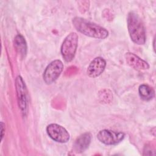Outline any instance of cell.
I'll use <instances>...</instances> for the list:
<instances>
[{"mask_svg": "<svg viewBox=\"0 0 156 156\" xmlns=\"http://www.w3.org/2000/svg\"><path fill=\"white\" fill-rule=\"evenodd\" d=\"M73 24L79 32L92 38L105 39L108 35V30L104 27L80 17L74 18Z\"/></svg>", "mask_w": 156, "mask_h": 156, "instance_id": "cell-1", "label": "cell"}, {"mask_svg": "<svg viewBox=\"0 0 156 156\" xmlns=\"http://www.w3.org/2000/svg\"><path fill=\"white\" fill-rule=\"evenodd\" d=\"M127 28L131 40L137 44L146 42V30L143 21L138 14L130 12L127 15Z\"/></svg>", "mask_w": 156, "mask_h": 156, "instance_id": "cell-2", "label": "cell"}, {"mask_svg": "<svg viewBox=\"0 0 156 156\" xmlns=\"http://www.w3.org/2000/svg\"><path fill=\"white\" fill-rule=\"evenodd\" d=\"M78 35L75 32L68 34L64 39L61 46V54L63 59L67 62H71L74 57L77 45Z\"/></svg>", "mask_w": 156, "mask_h": 156, "instance_id": "cell-3", "label": "cell"}, {"mask_svg": "<svg viewBox=\"0 0 156 156\" xmlns=\"http://www.w3.org/2000/svg\"><path fill=\"white\" fill-rule=\"evenodd\" d=\"M15 87L18 107L23 116H26L28 110L27 90L22 77L18 76L15 79Z\"/></svg>", "mask_w": 156, "mask_h": 156, "instance_id": "cell-4", "label": "cell"}, {"mask_svg": "<svg viewBox=\"0 0 156 156\" xmlns=\"http://www.w3.org/2000/svg\"><path fill=\"white\" fill-rule=\"evenodd\" d=\"M63 69V64L60 60H55L51 62L46 68L43 77L44 82L51 84L55 82L60 76Z\"/></svg>", "mask_w": 156, "mask_h": 156, "instance_id": "cell-5", "label": "cell"}, {"mask_svg": "<svg viewBox=\"0 0 156 156\" xmlns=\"http://www.w3.org/2000/svg\"><path fill=\"white\" fill-rule=\"evenodd\" d=\"M46 132L52 140L58 143H66L70 138L68 132L63 127L57 124H49L46 127Z\"/></svg>", "mask_w": 156, "mask_h": 156, "instance_id": "cell-6", "label": "cell"}, {"mask_svg": "<svg viewBox=\"0 0 156 156\" xmlns=\"http://www.w3.org/2000/svg\"><path fill=\"white\" fill-rule=\"evenodd\" d=\"M124 136L125 135L123 132L107 129L99 131L97 135L98 139L106 145L116 144L122 141Z\"/></svg>", "mask_w": 156, "mask_h": 156, "instance_id": "cell-7", "label": "cell"}, {"mask_svg": "<svg viewBox=\"0 0 156 156\" xmlns=\"http://www.w3.org/2000/svg\"><path fill=\"white\" fill-rule=\"evenodd\" d=\"M106 66L105 60L101 57L94 58L88 66L87 73L89 77L95 78L99 76L104 71Z\"/></svg>", "mask_w": 156, "mask_h": 156, "instance_id": "cell-8", "label": "cell"}, {"mask_svg": "<svg viewBox=\"0 0 156 156\" xmlns=\"http://www.w3.org/2000/svg\"><path fill=\"white\" fill-rule=\"evenodd\" d=\"M125 59L126 63L132 68L138 69V70H144L147 69L149 68V65L144 60L140 58L136 55L131 53L127 52L125 54Z\"/></svg>", "mask_w": 156, "mask_h": 156, "instance_id": "cell-9", "label": "cell"}, {"mask_svg": "<svg viewBox=\"0 0 156 156\" xmlns=\"http://www.w3.org/2000/svg\"><path fill=\"white\" fill-rule=\"evenodd\" d=\"M91 140V135L90 133L87 132L80 135L76 140L73 149L77 153H81L84 152L89 146Z\"/></svg>", "mask_w": 156, "mask_h": 156, "instance_id": "cell-10", "label": "cell"}, {"mask_svg": "<svg viewBox=\"0 0 156 156\" xmlns=\"http://www.w3.org/2000/svg\"><path fill=\"white\" fill-rule=\"evenodd\" d=\"M14 47L18 53L23 57H25L27 53V43L26 41L21 34H18L14 38Z\"/></svg>", "mask_w": 156, "mask_h": 156, "instance_id": "cell-11", "label": "cell"}, {"mask_svg": "<svg viewBox=\"0 0 156 156\" xmlns=\"http://www.w3.org/2000/svg\"><path fill=\"white\" fill-rule=\"evenodd\" d=\"M138 92L140 96L144 101H150L154 97V90L152 87L146 84H142L139 87Z\"/></svg>", "mask_w": 156, "mask_h": 156, "instance_id": "cell-12", "label": "cell"}, {"mask_svg": "<svg viewBox=\"0 0 156 156\" xmlns=\"http://www.w3.org/2000/svg\"><path fill=\"white\" fill-rule=\"evenodd\" d=\"M1 140H2V138L4 136V133L5 132V125L4 124V123L2 122H1Z\"/></svg>", "mask_w": 156, "mask_h": 156, "instance_id": "cell-13", "label": "cell"}]
</instances>
